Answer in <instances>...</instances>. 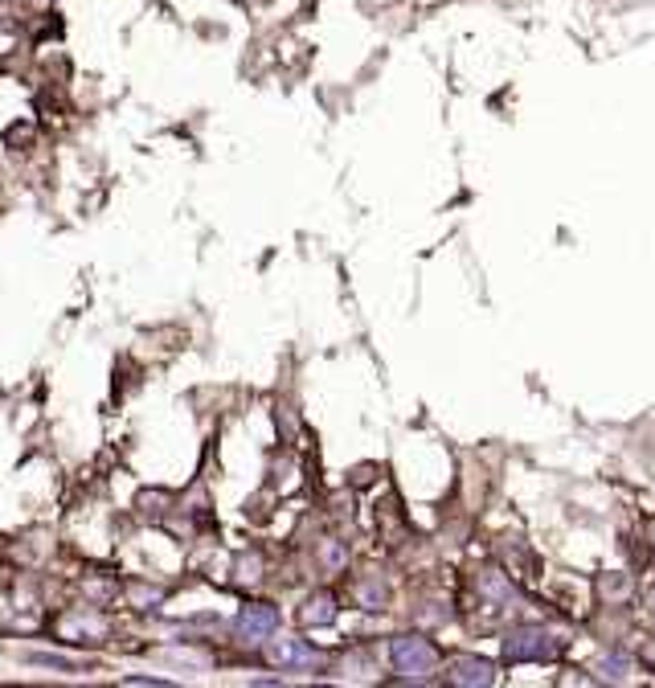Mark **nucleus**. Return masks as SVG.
Wrapping results in <instances>:
<instances>
[{"mask_svg": "<svg viewBox=\"0 0 655 688\" xmlns=\"http://www.w3.org/2000/svg\"><path fill=\"white\" fill-rule=\"evenodd\" d=\"M271 660L279 668H291V672H303V668H312L320 660V652L312 648L308 639H275L271 643Z\"/></svg>", "mask_w": 655, "mask_h": 688, "instance_id": "nucleus-4", "label": "nucleus"}, {"mask_svg": "<svg viewBox=\"0 0 655 688\" xmlns=\"http://www.w3.org/2000/svg\"><path fill=\"white\" fill-rule=\"evenodd\" d=\"M275 631H279V611L271 602H250L234 619L238 643H267V639H275Z\"/></svg>", "mask_w": 655, "mask_h": 688, "instance_id": "nucleus-3", "label": "nucleus"}, {"mask_svg": "<svg viewBox=\"0 0 655 688\" xmlns=\"http://www.w3.org/2000/svg\"><path fill=\"white\" fill-rule=\"evenodd\" d=\"M557 656V639L545 627H512L504 635V660L508 664H537V660H553Z\"/></svg>", "mask_w": 655, "mask_h": 688, "instance_id": "nucleus-2", "label": "nucleus"}, {"mask_svg": "<svg viewBox=\"0 0 655 688\" xmlns=\"http://www.w3.org/2000/svg\"><path fill=\"white\" fill-rule=\"evenodd\" d=\"M484 590H488L492 598H500V602H512V598H516L512 582H508V578H500V574H484Z\"/></svg>", "mask_w": 655, "mask_h": 688, "instance_id": "nucleus-8", "label": "nucleus"}, {"mask_svg": "<svg viewBox=\"0 0 655 688\" xmlns=\"http://www.w3.org/2000/svg\"><path fill=\"white\" fill-rule=\"evenodd\" d=\"M451 680L467 684V688H475V684L484 688V684L496 680V668L488 660H479V656H459V660H451Z\"/></svg>", "mask_w": 655, "mask_h": 688, "instance_id": "nucleus-5", "label": "nucleus"}, {"mask_svg": "<svg viewBox=\"0 0 655 688\" xmlns=\"http://www.w3.org/2000/svg\"><path fill=\"white\" fill-rule=\"evenodd\" d=\"M647 602H651V607H655V590H651V594H647Z\"/></svg>", "mask_w": 655, "mask_h": 688, "instance_id": "nucleus-10", "label": "nucleus"}, {"mask_svg": "<svg viewBox=\"0 0 655 688\" xmlns=\"http://www.w3.org/2000/svg\"><path fill=\"white\" fill-rule=\"evenodd\" d=\"M602 676L606 680H627V668H631V660L623 656V652H610V656H602Z\"/></svg>", "mask_w": 655, "mask_h": 688, "instance_id": "nucleus-7", "label": "nucleus"}, {"mask_svg": "<svg viewBox=\"0 0 655 688\" xmlns=\"http://www.w3.org/2000/svg\"><path fill=\"white\" fill-rule=\"evenodd\" d=\"M324 562H328V566H344V549H340L336 541H332V545L324 549Z\"/></svg>", "mask_w": 655, "mask_h": 688, "instance_id": "nucleus-9", "label": "nucleus"}, {"mask_svg": "<svg viewBox=\"0 0 655 688\" xmlns=\"http://www.w3.org/2000/svg\"><path fill=\"white\" fill-rule=\"evenodd\" d=\"M299 619L308 623V627H328V623L336 619V598H332V594H312L308 602H303Z\"/></svg>", "mask_w": 655, "mask_h": 688, "instance_id": "nucleus-6", "label": "nucleus"}, {"mask_svg": "<svg viewBox=\"0 0 655 688\" xmlns=\"http://www.w3.org/2000/svg\"><path fill=\"white\" fill-rule=\"evenodd\" d=\"M389 664H393V672L422 680V676H430L434 668H439V652H434V643L422 639V635H402V639L389 643Z\"/></svg>", "mask_w": 655, "mask_h": 688, "instance_id": "nucleus-1", "label": "nucleus"}]
</instances>
